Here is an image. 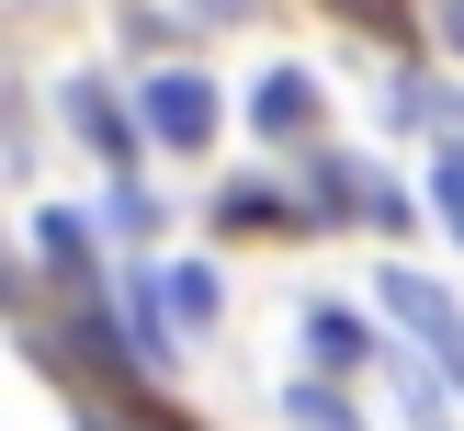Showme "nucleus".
<instances>
[{"label":"nucleus","instance_id":"f03ea898","mask_svg":"<svg viewBox=\"0 0 464 431\" xmlns=\"http://www.w3.org/2000/svg\"><path fill=\"white\" fill-rule=\"evenodd\" d=\"M136 113H148V136H159V148H181V159H193L204 136H216V80H193V68H159V80L136 91Z\"/></svg>","mask_w":464,"mask_h":431},{"label":"nucleus","instance_id":"7ed1b4c3","mask_svg":"<svg viewBox=\"0 0 464 431\" xmlns=\"http://www.w3.org/2000/svg\"><path fill=\"white\" fill-rule=\"evenodd\" d=\"M113 318H125V363L136 375H159V363H170V318H159V295H148V272H125V284H113Z\"/></svg>","mask_w":464,"mask_h":431},{"label":"nucleus","instance_id":"2eb2a0df","mask_svg":"<svg viewBox=\"0 0 464 431\" xmlns=\"http://www.w3.org/2000/svg\"><path fill=\"white\" fill-rule=\"evenodd\" d=\"M0 307H23V284H12V272H0Z\"/></svg>","mask_w":464,"mask_h":431},{"label":"nucleus","instance_id":"dca6fc26","mask_svg":"<svg viewBox=\"0 0 464 431\" xmlns=\"http://www.w3.org/2000/svg\"><path fill=\"white\" fill-rule=\"evenodd\" d=\"M204 12H249V0H204Z\"/></svg>","mask_w":464,"mask_h":431},{"label":"nucleus","instance_id":"9d476101","mask_svg":"<svg viewBox=\"0 0 464 431\" xmlns=\"http://www.w3.org/2000/svg\"><path fill=\"white\" fill-rule=\"evenodd\" d=\"M430 204H442V227L464 239V148H442V171H430Z\"/></svg>","mask_w":464,"mask_h":431},{"label":"nucleus","instance_id":"0eeeda50","mask_svg":"<svg viewBox=\"0 0 464 431\" xmlns=\"http://www.w3.org/2000/svg\"><path fill=\"white\" fill-rule=\"evenodd\" d=\"M397 125H442L453 148H464V103H453L442 80H397Z\"/></svg>","mask_w":464,"mask_h":431},{"label":"nucleus","instance_id":"ddd939ff","mask_svg":"<svg viewBox=\"0 0 464 431\" xmlns=\"http://www.w3.org/2000/svg\"><path fill=\"white\" fill-rule=\"evenodd\" d=\"M80 431H170V420H125V408H80Z\"/></svg>","mask_w":464,"mask_h":431},{"label":"nucleus","instance_id":"423d86ee","mask_svg":"<svg viewBox=\"0 0 464 431\" xmlns=\"http://www.w3.org/2000/svg\"><path fill=\"white\" fill-rule=\"evenodd\" d=\"M68 125H80V136H91V148H102V159H113V171H125V159H136V136H125V113H113V103H102V80H80V91H68Z\"/></svg>","mask_w":464,"mask_h":431},{"label":"nucleus","instance_id":"1a4fd4ad","mask_svg":"<svg viewBox=\"0 0 464 431\" xmlns=\"http://www.w3.org/2000/svg\"><path fill=\"white\" fill-rule=\"evenodd\" d=\"M306 352H317V363L340 375V363H362V329H352L340 307H306Z\"/></svg>","mask_w":464,"mask_h":431},{"label":"nucleus","instance_id":"9b49d317","mask_svg":"<svg viewBox=\"0 0 464 431\" xmlns=\"http://www.w3.org/2000/svg\"><path fill=\"white\" fill-rule=\"evenodd\" d=\"M295 420H306V431H352V408H340L329 386H295Z\"/></svg>","mask_w":464,"mask_h":431},{"label":"nucleus","instance_id":"20e7f679","mask_svg":"<svg viewBox=\"0 0 464 431\" xmlns=\"http://www.w3.org/2000/svg\"><path fill=\"white\" fill-rule=\"evenodd\" d=\"M249 113H261V136H306L317 125V80L306 68H272V80L249 91Z\"/></svg>","mask_w":464,"mask_h":431},{"label":"nucleus","instance_id":"6e6552de","mask_svg":"<svg viewBox=\"0 0 464 431\" xmlns=\"http://www.w3.org/2000/svg\"><path fill=\"white\" fill-rule=\"evenodd\" d=\"M159 295H170L181 329H204V318H216V272H204V261H170V284H159Z\"/></svg>","mask_w":464,"mask_h":431},{"label":"nucleus","instance_id":"39448f33","mask_svg":"<svg viewBox=\"0 0 464 431\" xmlns=\"http://www.w3.org/2000/svg\"><path fill=\"white\" fill-rule=\"evenodd\" d=\"M34 250H45V272H57L68 295L102 284V272H91V227H80V216H45V227H34Z\"/></svg>","mask_w":464,"mask_h":431},{"label":"nucleus","instance_id":"4468645a","mask_svg":"<svg viewBox=\"0 0 464 431\" xmlns=\"http://www.w3.org/2000/svg\"><path fill=\"white\" fill-rule=\"evenodd\" d=\"M442 34H453V45H464V0H442Z\"/></svg>","mask_w":464,"mask_h":431},{"label":"nucleus","instance_id":"f8f14e48","mask_svg":"<svg viewBox=\"0 0 464 431\" xmlns=\"http://www.w3.org/2000/svg\"><path fill=\"white\" fill-rule=\"evenodd\" d=\"M216 216L227 227H284V204H272V193H216Z\"/></svg>","mask_w":464,"mask_h":431},{"label":"nucleus","instance_id":"f257e3e1","mask_svg":"<svg viewBox=\"0 0 464 431\" xmlns=\"http://www.w3.org/2000/svg\"><path fill=\"white\" fill-rule=\"evenodd\" d=\"M385 307H397V329L430 352V375H442V397H464V307L430 272H385Z\"/></svg>","mask_w":464,"mask_h":431}]
</instances>
